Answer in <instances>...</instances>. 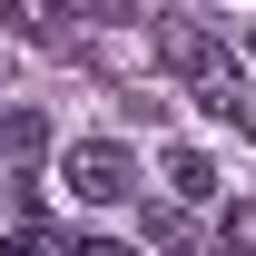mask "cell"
<instances>
[{"instance_id":"cell-1","label":"cell","mask_w":256,"mask_h":256,"mask_svg":"<svg viewBox=\"0 0 256 256\" xmlns=\"http://www.w3.org/2000/svg\"><path fill=\"white\" fill-rule=\"evenodd\" d=\"M158 50H168V69H178V89L207 108V118H226V128H246V69L226 60V40H207L197 20H158Z\"/></svg>"},{"instance_id":"cell-3","label":"cell","mask_w":256,"mask_h":256,"mask_svg":"<svg viewBox=\"0 0 256 256\" xmlns=\"http://www.w3.org/2000/svg\"><path fill=\"white\" fill-rule=\"evenodd\" d=\"M40 148H50V128H40V108H10L0 118V178H30Z\"/></svg>"},{"instance_id":"cell-7","label":"cell","mask_w":256,"mask_h":256,"mask_svg":"<svg viewBox=\"0 0 256 256\" xmlns=\"http://www.w3.org/2000/svg\"><path fill=\"white\" fill-rule=\"evenodd\" d=\"M69 10H98V20H118V0H69Z\"/></svg>"},{"instance_id":"cell-5","label":"cell","mask_w":256,"mask_h":256,"mask_svg":"<svg viewBox=\"0 0 256 256\" xmlns=\"http://www.w3.org/2000/svg\"><path fill=\"white\" fill-rule=\"evenodd\" d=\"M168 188L178 197H217V168L197 158V148H168Z\"/></svg>"},{"instance_id":"cell-4","label":"cell","mask_w":256,"mask_h":256,"mask_svg":"<svg viewBox=\"0 0 256 256\" xmlns=\"http://www.w3.org/2000/svg\"><path fill=\"white\" fill-rule=\"evenodd\" d=\"M0 20H10V40H30V50H60V20H50V0H0Z\"/></svg>"},{"instance_id":"cell-6","label":"cell","mask_w":256,"mask_h":256,"mask_svg":"<svg viewBox=\"0 0 256 256\" xmlns=\"http://www.w3.org/2000/svg\"><path fill=\"white\" fill-rule=\"evenodd\" d=\"M217 246L226 256H256V197H236V207L217 217Z\"/></svg>"},{"instance_id":"cell-2","label":"cell","mask_w":256,"mask_h":256,"mask_svg":"<svg viewBox=\"0 0 256 256\" xmlns=\"http://www.w3.org/2000/svg\"><path fill=\"white\" fill-rule=\"evenodd\" d=\"M60 188L79 197V207H128V188H138V168H128L118 138H79L60 158Z\"/></svg>"}]
</instances>
